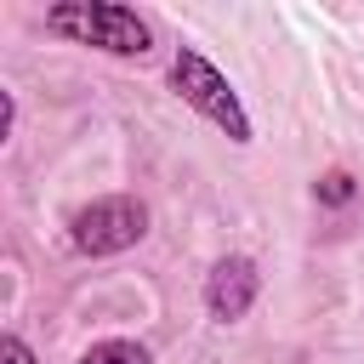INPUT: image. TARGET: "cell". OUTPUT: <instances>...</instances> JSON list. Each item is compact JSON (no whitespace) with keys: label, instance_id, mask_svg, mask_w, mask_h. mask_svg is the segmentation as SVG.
<instances>
[{"label":"cell","instance_id":"cell-1","mask_svg":"<svg viewBox=\"0 0 364 364\" xmlns=\"http://www.w3.org/2000/svg\"><path fill=\"white\" fill-rule=\"evenodd\" d=\"M46 28L63 34V40H74V46L108 51V57H142L154 46L148 17H136L131 6H114V0H63V6H46Z\"/></svg>","mask_w":364,"mask_h":364},{"label":"cell","instance_id":"cell-2","mask_svg":"<svg viewBox=\"0 0 364 364\" xmlns=\"http://www.w3.org/2000/svg\"><path fill=\"white\" fill-rule=\"evenodd\" d=\"M171 85H176V97H182L193 114H205L216 131H228V142H250V136H256L239 91L228 85V74H222L199 46H176V51H171Z\"/></svg>","mask_w":364,"mask_h":364},{"label":"cell","instance_id":"cell-3","mask_svg":"<svg viewBox=\"0 0 364 364\" xmlns=\"http://www.w3.org/2000/svg\"><path fill=\"white\" fill-rule=\"evenodd\" d=\"M148 233V210L131 193H102L68 216V239L80 256H119Z\"/></svg>","mask_w":364,"mask_h":364},{"label":"cell","instance_id":"cell-4","mask_svg":"<svg viewBox=\"0 0 364 364\" xmlns=\"http://www.w3.org/2000/svg\"><path fill=\"white\" fill-rule=\"evenodd\" d=\"M256 290H262L256 262H250V256H222V262L210 267V279H205V313H210L216 324H233V318L250 313Z\"/></svg>","mask_w":364,"mask_h":364},{"label":"cell","instance_id":"cell-5","mask_svg":"<svg viewBox=\"0 0 364 364\" xmlns=\"http://www.w3.org/2000/svg\"><path fill=\"white\" fill-rule=\"evenodd\" d=\"M80 364H154L148 358V347L142 341H125V336H108V341H97V347H85V358Z\"/></svg>","mask_w":364,"mask_h":364},{"label":"cell","instance_id":"cell-6","mask_svg":"<svg viewBox=\"0 0 364 364\" xmlns=\"http://www.w3.org/2000/svg\"><path fill=\"white\" fill-rule=\"evenodd\" d=\"M318 199H324V205H347V199H353V176H347V171H330V176L318 182Z\"/></svg>","mask_w":364,"mask_h":364},{"label":"cell","instance_id":"cell-7","mask_svg":"<svg viewBox=\"0 0 364 364\" xmlns=\"http://www.w3.org/2000/svg\"><path fill=\"white\" fill-rule=\"evenodd\" d=\"M0 364H34L28 341H23V336H6V341H0Z\"/></svg>","mask_w":364,"mask_h":364}]
</instances>
